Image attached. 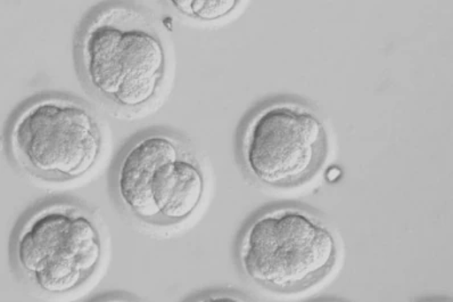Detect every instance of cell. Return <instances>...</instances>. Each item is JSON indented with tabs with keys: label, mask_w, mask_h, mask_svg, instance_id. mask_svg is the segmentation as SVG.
<instances>
[{
	"label": "cell",
	"mask_w": 453,
	"mask_h": 302,
	"mask_svg": "<svg viewBox=\"0 0 453 302\" xmlns=\"http://www.w3.org/2000/svg\"><path fill=\"white\" fill-rule=\"evenodd\" d=\"M77 59L90 93L123 112L149 106L165 78V46L153 19L127 4L90 15L79 35Z\"/></svg>",
	"instance_id": "obj_1"
},
{
	"label": "cell",
	"mask_w": 453,
	"mask_h": 302,
	"mask_svg": "<svg viewBox=\"0 0 453 302\" xmlns=\"http://www.w3.org/2000/svg\"><path fill=\"white\" fill-rule=\"evenodd\" d=\"M119 205L153 226L188 220L200 206L205 182L196 157L178 135L150 130L131 141L113 174Z\"/></svg>",
	"instance_id": "obj_2"
},
{
	"label": "cell",
	"mask_w": 453,
	"mask_h": 302,
	"mask_svg": "<svg viewBox=\"0 0 453 302\" xmlns=\"http://www.w3.org/2000/svg\"><path fill=\"white\" fill-rule=\"evenodd\" d=\"M337 244L331 230L308 210L280 205L257 214L242 234V272L280 294L305 291L331 273Z\"/></svg>",
	"instance_id": "obj_3"
},
{
	"label": "cell",
	"mask_w": 453,
	"mask_h": 302,
	"mask_svg": "<svg viewBox=\"0 0 453 302\" xmlns=\"http://www.w3.org/2000/svg\"><path fill=\"white\" fill-rule=\"evenodd\" d=\"M19 275L53 296L75 291L97 272L104 242L97 218L73 202H51L27 214L12 241Z\"/></svg>",
	"instance_id": "obj_4"
},
{
	"label": "cell",
	"mask_w": 453,
	"mask_h": 302,
	"mask_svg": "<svg viewBox=\"0 0 453 302\" xmlns=\"http://www.w3.org/2000/svg\"><path fill=\"white\" fill-rule=\"evenodd\" d=\"M7 145L19 169L50 182L79 180L101 157L103 136L93 109L65 95L27 102L12 119Z\"/></svg>",
	"instance_id": "obj_5"
},
{
	"label": "cell",
	"mask_w": 453,
	"mask_h": 302,
	"mask_svg": "<svg viewBox=\"0 0 453 302\" xmlns=\"http://www.w3.org/2000/svg\"><path fill=\"white\" fill-rule=\"evenodd\" d=\"M327 133L310 107L273 102L249 119L241 139L246 172L273 189L296 188L319 172L327 157Z\"/></svg>",
	"instance_id": "obj_6"
},
{
	"label": "cell",
	"mask_w": 453,
	"mask_h": 302,
	"mask_svg": "<svg viewBox=\"0 0 453 302\" xmlns=\"http://www.w3.org/2000/svg\"><path fill=\"white\" fill-rule=\"evenodd\" d=\"M173 6L180 13L205 21L226 17L236 9L235 0H173Z\"/></svg>",
	"instance_id": "obj_7"
}]
</instances>
